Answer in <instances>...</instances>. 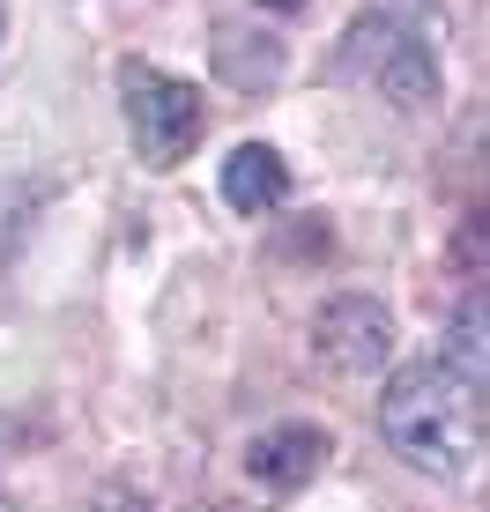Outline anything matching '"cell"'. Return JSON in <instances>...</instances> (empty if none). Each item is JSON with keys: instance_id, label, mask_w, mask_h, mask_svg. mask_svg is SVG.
<instances>
[{"instance_id": "obj_11", "label": "cell", "mask_w": 490, "mask_h": 512, "mask_svg": "<svg viewBox=\"0 0 490 512\" xmlns=\"http://www.w3.org/2000/svg\"><path fill=\"white\" fill-rule=\"evenodd\" d=\"M260 8H305V0H260Z\"/></svg>"}, {"instance_id": "obj_5", "label": "cell", "mask_w": 490, "mask_h": 512, "mask_svg": "<svg viewBox=\"0 0 490 512\" xmlns=\"http://www.w3.org/2000/svg\"><path fill=\"white\" fill-rule=\"evenodd\" d=\"M320 461H327V431H320V423H275V431H260L253 453H245L253 483H268V490L312 483V475H320Z\"/></svg>"}, {"instance_id": "obj_2", "label": "cell", "mask_w": 490, "mask_h": 512, "mask_svg": "<svg viewBox=\"0 0 490 512\" xmlns=\"http://www.w3.org/2000/svg\"><path fill=\"white\" fill-rule=\"evenodd\" d=\"M119 90H127L134 149H142L156 171H171V164H186V156H194V141H201V127H208L194 82L156 75V67H127V75H119Z\"/></svg>"}, {"instance_id": "obj_4", "label": "cell", "mask_w": 490, "mask_h": 512, "mask_svg": "<svg viewBox=\"0 0 490 512\" xmlns=\"http://www.w3.org/2000/svg\"><path fill=\"white\" fill-rule=\"evenodd\" d=\"M312 349L342 379H372L394 357V312L379 297H327L320 320H312Z\"/></svg>"}, {"instance_id": "obj_6", "label": "cell", "mask_w": 490, "mask_h": 512, "mask_svg": "<svg viewBox=\"0 0 490 512\" xmlns=\"http://www.w3.org/2000/svg\"><path fill=\"white\" fill-rule=\"evenodd\" d=\"M223 201H231L238 216H275V208L290 201V164L268 141H238V149L223 156Z\"/></svg>"}, {"instance_id": "obj_1", "label": "cell", "mask_w": 490, "mask_h": 512, "mask_svg": "<svg viewBox=\"0 0 490 512\" xmlns=\"http://www.w3.org/2000/svg\"><path fill=\"white\" fill-rule=\"evenodd\" d=\"M379 431L409 468L424 475H453L476 461L483 446V386L461 379L446 357L431 364H401L379 394Z\"/></svg>"}, {"instance_id": "obj_3", "label": "cell", "mask_w": 490, "mask_h": 512, "mask_svg": "<svg viewBox=\"0 0 490 512\" xmlns=\"http://www.w3.org/2000/svg\"><path fill=\"white\" fill-rule=\"evenodd\" d=\"M349 67L387 104H401V112H424V104L439 97V60H431V45L409 38L394 15H357V23H349Z\"/></svg>"}, {"instance_id": "obj_7", "label": "cell", "mask_w": 490, "mask_h": 512, "mask_svg": "<svg viewBox=\"0 0 490 512\" xmlns=\"http://www.w3.org/2000/svg\"><path fill=\"white\" fill-rule=\"evenodd\" d=\"M216 67L231 90H268L283 75V45L275 38H253V30H216Z\"/></svg>"}, {"instance_id": "obj_8", "label": "cell", "mask_w": 490, "mask_h": 512, "mask_svg": "<svg viewBox=\"0 0 490 512\" xmlns=\"http://www.w3.org/2000/svg\"><path fill=\"white\" fill-rule=\"evenodd\" d=\"M453 372L483 386V297H468L461 320H453Z\"/></svg>"}, {"instance_id": "obj_9", "label": "cell", "mask_w": 490, "mask_h": 512, "mask_svg": "<svg viewBox=\"0 0 490 512\" xmlns=\"http://www.w3.org/2000/svg\"><path fill=\"white\" fill-rule=\"evenodd\" d=\"M453 253H461V268H468V275L483 268V223H476V216L461 223V245H453Z\"/></svg>"}, {"instance_id": "obj_12", "label": "cell", "mask_w": 490, "mask_h": 512, "mask_svg": "<svg viewBox=\"0 0 490 512\" xmlns=\"http://www.w3.org/2000/svg\"><path fill=\"white\" fill-rule=\"evenodd\" d=\"M0 30H8V15H0Z\"/></svg>"}, {"instance_id": "obj_10", "label": "cell", "mask_w": 490, "mask_h": 512, "mask_svg": "<svg viewBox=\"0 0 490 512\" xmlns=\"http://www.w3.org/2000/svg\"><path fill=\"white\" fill-rule=\"evenodd\" d=\"M97 512H149V498H142V490H104Z\"/></svg>"}]
</instances>
